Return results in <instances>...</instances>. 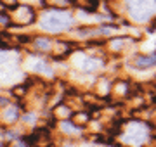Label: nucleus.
Returning a JSON list of instances; mask_svg holds the SVG:
<instances>
[{
    "label": "nucleus",
    "instance_id": "f257e3e1",
    "mask_svg": "<svg viewBox=\"0 0 156 147\" xmlns=\"http://www.w3.org/2000/svg\"><path fill=\"white\" fill-rule=\"evenodd\" d=\"M71 16L64 14V12H54V14H47L42 19V28L47 31H61L71 24Z\"/></svg>",
    "mask_w": 156,
    "mask_h": 147
},
{
    "label": "nucleus",
    "instance_id": "f03ea898",
    "mask_svg": "<svg viewBox=\"0 0 156 147\" xmlns=\"http://www.w3.org/2000/svg\"><path fill=\"white\" fill-rule=\"evenodd\" d=\"M137 66H142V68H149L153 64H156V54L154 56H147V57H137Z\"/></svg>",
    "mask_w": 156,
    "mask_h": 147
},
{
    "label": "nucleus",
    "instance_id": "7ed1b4c3",
    "mask_svg": "<svg viewBox=\"0 0 156 147\" xmlns=\"http://www.w3.org/2000/svg\"><path fill=\"white\" fill-rule=\"evenodd\" d=\"M35 69H37V71H40V73H50V68L47 66V64H44V62L35 64Z\"/></svg>",
    "mask_w": 156,
    "mask_h": 147
},
{
    "label": "nucleus",
    "instance_id": "20e7f679",
    "mask_svg": "<svg viewBox=\"0 0 156 147\" xmlns=\"http://www.w3.org/2000/svg\"><path fill=\"white\" fill-rule=\"evenodd\" d=\"M37 47H38V49H44V50H47V49H49V40H42V38H38L37 40Z\"/></svg>",
    "mask_w": 156,
    "mask_h": 147
},
{
    "label": "nucleus",
    "instance_id": "39448f33",
    "mask_svg": "<svg viewBox=\"0 0 156 147\" xmlns=\"http://www.w3.org/2000/svg\"><path fill=\"white\" fill-rule=\"evenodd\" d=\"M11 2H12V0H11Z\"/></svg>",
    "mask_w": 156,
    "mask_h": 147
}]
</instances>
